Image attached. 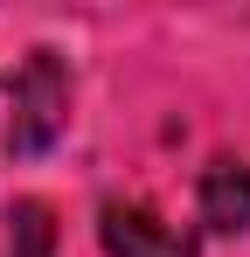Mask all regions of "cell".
Masks as SVG:
<instances>
[{
  "instance_id": "1",
  "label": "cell",
  "mask_w": 250,
  "mask_h": 257,
  "mask_svg": "<svg viewBox=\"0 0 250 257\" xmlns=\"http://www.w3.org/2000/svg\"><path fill=\"white\" fill-rule=\"evenodd\" d=\"M70 118V77L56 63V49H35L14 77V118H7V153L35 160L42 146H56V132Z\"/></svg>"
},
{
  "instance_id": "3",
  "label": "cell",
  "mask_w": 250,
  "mask_h": 257,
  "mask_svg": "<svg viewBox=\"0 0 250 257\" xmlns=\"http://www.w3.org/2000/svg\"><path fill=\"white\" fill-rule=\"evenodd\" d=\"M202 222L215 236H243L250 229V167L243 160H208V174H202Z\"/></svg>"
},
{
  "instance_id": "4",
  "label": "cell",
  "mask_w": 250,
  "mask_h": 257,
  "mask_svg": "<svg viewBox=\"0 0 250 257\" xmlns=\"http://www.w3.org/2000/svg\"><path fill=\"white\" fill-rule=\"evenodd\" d=\"M0 257H56V215H49V202H14L7 209V250Z\"/></svg>"
},
{
  "instance_id": "2",
  "label": "cell",
  "mask_w": 250,
  "mask_h": 257,
  "mask_svg": "<svg viewBox=\"0 0 250 257\" xmlns=\"http://www.w3.org/2000/svg\"><path fill=\"white\" fill-rule=\"evenodd\" d=\"M97 236H104L111 257H195V243H188L174 222H160L153 209H132V202H104Z\"/></svg>"
}]
</instances>
